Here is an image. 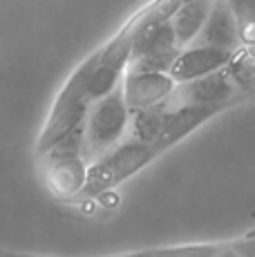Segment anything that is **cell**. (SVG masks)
Segmentation results:
<instances>
[{"mask_svg": "<svg viewBox=\"0 0 255 257\" xmlns=\"http://www.w3.org/2000/svg\"><path fill=\"white\" fill-rule=\"evenodd\" d=\"M132 112L128 110L123 87H116L107 96L92 103L83 127V157L87 164H94L103 155L123 143L125 132L130 130Z\"/></svg>", "mask_w": 255, "mask_h": 257, "instance_id": "cell-1", "label": "cell"}, {"mask_svg": "<svg viewBox=\"0 0 255 257\" xmlns=\"http://www.w3.org/2000/svg\"><path fill=\"white\" fill-rule=\"evenodd\" d=\"M157 152L150 143H141L137 139H128L123 143L96 159L87 168V184L83 188L85 197H99L103 192L112 190L114 186L123 184L130 177H135L141 168L153 164Z\"/></svg>", "mask_w": 255, "mask_h": 257, "instance_id": "cell-2", "label": "cell"}, {"mask_svg": "<svg viewBox=\"0 0 255 257\" xmlns=\"http://www.w3.org/2000/svg\"><path fill=\"white\" fill-rule=\"evenodd\" d=\"M83 127L65 135L43 155L47 186L54 195L63 199L83 195V188L87 184L90 164L83 157Z\"/></svg>", "mask_w": 255, "mask_h": 257, "instance_id": "cell-3", "label": "cell"}, {"mask_svg": "<svg viewBox=\"0 0 255 257\" xmlns=\"http://www.w3.org/2000/svg\"><path fill=\"white\" fill-rule=\"evenodd\" d=\"M244 98V94L237 90L233 83L228 70H219L215 74H208L204 78L190 83H181L175 87L170 96V105H202V107H215L222 112L224 107L237 103Z\"/></svg>", "mask_w": 255, "mask_h": 257, "instance_id": "cell-4", "label": "cell"}, {"mask_svg": "<svg viewBox=\"0 0 255 257\" xmlns=\"http://www.w3.org/2000/svg\"><path fill=\"white\" fill-rule=\"evenodd\" d=\"M121 87H123V98H125L128 110L139 112V110H148V107L168 103L177 83L170 78V74L128 70L123 81H121Z\"/></svg>", "mask_w": 255, "mask_h": 257, "instance_id": "cell-5", "label": "cell"}, {"mask_svg": "<svg viewBox=\"0 0 255 257\" xmlns=\"http://www.w3.org/2000/svg\"><path fill=\"white\" fill-rule=\"evenodd\" d=\"M230 58H233V54L224 52V49L190 45V47H184L177 54V58H175L168 74L177 85H181V83L197 81V78H204L208 74L226 70Z\"/></svg>", "mask_w": 255, "mask_h": 257, "instance_id": "cell-6", "label": "cell"}, {"mask_svg": "<svg viewBox=\"0 0 255 257\" xmlns=\"http://www.w3.org/2000/svg\"><path fill=\"white\" fill-rule=\"evenodd\" d=\"M219 110L215 107H202V105H170L168 103V114H166V123L161 135L157 137L153 143V150L157 157L164 155L173 146H177L181 139L195 132L199 125H204L208 118H213Z\"/></svg>", "mask_w": 255, "mask_h": 257, "instance_id": "cell-7", "label": "cell"}, {"mask_svg": "<svg viewBox=\"0 0 255 257\" xmlns=\"http://www.w3.org/2000/svg\"><path fill=\"white\" fill-rule=\"evenodd\" d=\"M193 45L224 49V52H230V54H235L239 47H242L237 23H235L233 14H230L226 0H215L213 3V9H210L202 32H199V36L195 38Z\"/></svg>", "mask_w": 255, "mask_h": 257, "instance_id": "cell-8", "label": "cell"}, {"mask_svg": "<svg viewBox=\"0 0 255 257\" xmlns=\"http://www.w3.org/2000/svg\"><path fill=\"white\" fill-rule=\"evenodd\" d=\"M213 3L215 0H188V3L179 5V9L173 16V29L181 49L190 47L195 43V38L199 36L206 18L213 9Z\"/></svg>", "mask_w": 255, "mask_h": 257, "instance_id": "cell-9", "label": "cell"}, {"mask_svg": "<svg viewBox=\"0 0 255 257\" xmlns=\"http://www.w3.org/2000/svg\"><path fill=\"white\" fill-rule=\"evenodd\" d=\"M166 114H168V103L157 107H148V110H139L132 112V121H130V139H137L141 143H153L157 141V137L161 135L166 123Z\"/></svg>", "mask_w": 255, "mask_h": 257, "instance_id": "cell-10", "label": "cell"}, {"mask_svg": "<svg viewBox=\"0 0 255 257\" xmlns=\"http://www.w3.org/2000/svg\"><path fill=\"white\" fill-rule=\"evenodd\" d=\"M226 5L237 23L242 47H255V0H226Z\"/></svg>", "mask_w": 255, "mask_h": 257, "instance_id": "cell-11", "label": "cell"}, {"mask_svg": "<svg viewBox=\"0 0 255 257\" xmlns=\"http://www.w3.org/2000/svg\"><path fill=\"white\" fill-rule=\"evenodd\" d=\"M222 244H184L170 248H155L157 257H217Z\"/></svg>", "mask_w": 255, "mask_h": 257, "instance_id": "cell-12", "label": "cell"}, {"mask_svg": "<svg viewBox=\"0 0 255 257\" xmlns=\"http://www.w3.org/2000/svg\"><path fill=\"white\" fill-rule=\"evenodd\" d=\"M230 248H233L239 257H255V235L230 241Z\"/></svg>", "mask_w": 255, "mask_h": 257, "instance_id": "cell-13", "label": "cell"}, {"mask_svg": "<svg viewBox=\"0 0 255 257\" xmlns=\"http://www.w3.org/2000/svg\"><path fill=\"white\" fill-rule=\"evenodd\" d=\"M112 257H157L155 250H137V253H125V255H112Z\"/></svg>", "mask_w": 255, "mask_h": 257, "instance_id": "cell-14", "label": "cell"}, {"mask_svg": "<svg viewBox=\"0 0 255 257\" xmlns=\"http://www.w3.org/2000/svg\"><path fill=\"white\" fill-rule=\"evenodd\" d=\"M0 257H47V255H29V253H9V250H0Z\"/></svg>", "mask_w": 255, "mask_h": 257, "instance_id": "cell-15", "label": "cell"}, {"mask_svg": "<svg viewBox=\"0 0 255 257\" xmlns=\"http://www.w3.org/2000/svg\"><path fill=\"white\" fill-rule=\"evenodd\" d=\"M217 257H239V255L235 253L233 248H230V244H226V246H224L222 250H219V255H217Z\"/></svg>", "mask_w": 255, "mask_h": 257, "instance_id": "cell-16", "label": "cell"}, {"mask_svg": "<svg viewBox=\"0 0 255 257\" xmlns=\"http://www.w3.org/2000/svg\"><path fill=\"white\" fill-rule=\"evenodd\" d=\"M248 52H251V54H253V56H255V47H251V49H248Z\"/></svg>", "mask_w": 255, "mask_h": 257, "instance_id": "cell-17", "label": "cell"}]
</instances>
